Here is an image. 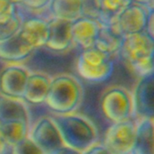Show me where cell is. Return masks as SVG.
Listing matches in <instances>:
<instances>
[{
    "label": "cell",
    "instance_id": "obj_1",
    "mask_svg": "<svg viewBox=\"0 0 154 154\" xmlns=\"http://www.w3.org/2000/svg\"><path fill=\"white\" fill-rule=\"evenodd\" d=\"M65 147L85 152L97 143L98 131L95 124L86 116L74 113L51 116Z\"/></svg>",
    "mask_w": 154,
    "mask_h": 154
},
{
    "label": "cell",
    "instance_id": "obj_2",
    "mask_svg": "<svg viewBox=\"0 0 154 154\" xmlns=\"http://www.w3.org/2000/svg\"><path fill=\"white\" fill-rule=\"evenodd\" d=\"M118 57L125 66L138 78L154 70V41L145 32L123 37Z\"/></svg>",
    "mask_w": 154,
    "mask_h": 154
},
{
    "label": "cell",
    "instance_id": "obj_3",
    "mask_svg": "<svg viewBox=\"0 0 154 154\" xmlns=\"http://www.w3.org/2000/svg\"><path fill=\"white\" fill-rule=\"evenodd\" d=\"M84 88L79 78L69 73H60L51 79L46 106L55 114L74 113L81 105Z\"/></svg>",
    "mask_w": 154,
    "mask_h": 154
},
{
    "label": "cell",
    "instance_id": "obj_4",
    "mask_svg": "<svg viewBox=\"0 0 154 154\" xmlns=\"http://www.w3.org/2000/svg\"><path fill=\"white\" fill-rule=\"evenodd\" d=\"M76 69L84 80L102 83L109 79L114 73V57L96 47L81 50L76 61Z\"/></svg>",
    "mask_w": 154,
    "mask_h": 154
},
{
    "label": "cell",
    "instance_id": "obj_5",
    "mask_svg": "<svg viewBox=\"0 0 154 154\" xmlns=\"http://www.w3.org/2000/svg\"><path fill=\"white\" fill-rule=\"evenodd\" d=\"M104 116L112 124L134 119L132 92L123 86H111L105 89L100 99Z\"/></svg>",
    "mask_w": 154,
    "mask_h": 154
},
{
    "label": "cell",
    "instance_id": "obj_6",
    "mask_svg": "<svg viewBox=\"0 0 154 154\" xmlns=\"http://www.w3.org/2000/svg\"><path fill=\"white\" fill-rule=\"evenodd\" d=\"M149 10L143 4L133 2L114 16L107 25L121 37L145 31Z\"/></svg>",
    "mask_w": 154,
    "mask_h": 154
},
{
    "label": "cell",
    "instance_id": "obj_7",
    "mask_svg": "<svg viewBox=\"0 0 154 154\" xmlns=\"http://www.w3.org/2000/svg\"><path fill=\"white\" fill-rule=\"evenodd\" d=\"M137 134L136 120L112 124L105 133L102 144L112 154H131Z\"/></svg>",
    "mask_w": 154,
    "mask_h": 154
},
{
    "label": "cell",
    "instance_id": "obj_8",
    "mask_svg": "<svg viewBox=\"0 0 154 154\" xmlns=\"http://www.w3.org/2000/svg\"><path fill=\"white\" fill-rule=\"evenodd\" d=\"M132 95L134 118L154 121V70L138 78Z\"/></svg>",
    "mask_w": 154,
    "mask_h": 154
},
{
    "label": "cell",
    "instance_id": "obj_9",
    "mask_svg": "<svg viewBox=\"0 0 154 154\" xmlns=\"http://www.w3.org/2000/svg\"><path fill=\"white\" fill-rule=\"evenodd\" d=\"M29 137L44 152L54 154L65 147L60 132L51 117H42L32 126Z\"/></svg>",
    "mask_w": 154,
    "mask_h": 154
},
{
    "label": "cell",
    "instance_id": "obj_10",
    "mask_svg": "<svg viewBox=\"0 0 154 154\" xmlns=\"http://www.w3.org/2000/svg\"><path fill=\"white\" fill-rule=\"evenodd\" d=\"M31 71L19 63H10L0 72V95L23 98Z\"/></svg>",
    "mask_w": 154,
    "mask_h": 154
},
{
    "label": "cell",
    "instance_id": "obj_11",
    "mask_svg": "<svg viewBox=\"0 0 154 154\" xmlns=\"http://www.w3.org/2000/svg\"><path fill=\"white\" fill-rule=\"evenodd\" d=\"M102 23L98 19L80 16L71 23L72 42L80 50L95 47Z\"/></svg>",
    "mask_w": 154,
    "mask_h": 154
},
{
    "label": "cell",
    "instance_id": "obj_12",
    "mask_svg": "<svg viewBox=\"0 0 154 154\" xmlns=\"http://www.w3.org/2000/svg\"><path fill=\"white\" fill-rule=\"evenodd\" d=\"M71 21L51 17L48 20L49 35L45 47L53 51H67L72 44Z\"/></svg>",
    "mask_w": 154,
    "mask_h": 154
},
{
    "label": "cell",
    "instance_id": "obj_13",
    "mask_svg": "<svg viewBox=\"0 0 154 154\" xmlns=\"http://www.w3.org/2000/svg\"><path fill=\"white\" fill-rule=\"evenodd\" d=\"M19 34L34 50L45 47L49 35L48 20L40 17L23 19Z\"/></svg>",
    "mask_w": 154,
    "mask_h": 154
},
{
    "label": "cell",
    "instance_id": "obj_14",
    "mask_svg": "<svg viewBox=\"0 0 154 154\" xmlns=\"http://www.w3.org/2000/svg\"><path fill=\"white\" fill-rule=\"evenodd\" d=\"M51 78L42 72L30 73L23 99L31 105H41L45 103Z\"/></svg>",
    "mask_w": 154,
    "mask_h": 154
},
{
    "label": "cell",
    "instance_id": "obj_15",
    "mask_svg": "<svg viewBox=\"0 0 154 154\" xmlns=\"http://www.w3.org/2000/svg\"><path fill=\"white\" fill-rule=\"evenodd\" d=\"M22 121L30 124L31 114L28 104L23 98L0 95V122Z\"/></svg>",
    "mask_w": 154,
    "mask_h": 154
},
{
    "label": "cell",
    "instance_id": "obj_16",
    "mask_svg": "<svg viewBox=\"0 0 154 154\" xmlns=\"http://www.w3.org/2000/svg\"><path fill=\"white\" fill-rule=\"evenodd\" d=\"M34 49L29 45L19 34L0 42V59L10 63H19L28 58Z\"/></svg>",
    "mask_w": 154,
    "mask_h": 154
},
{
    "label": "cell",
    "instance_id": "obj_17",
    "mask_svg": "<svg viewBox=\"0 0 154 154\" xmlns=\"http://www.w3.org/2000/svg\"><path fill=\"white\" fill-rule=\"evenodd\" d=\"M136 140L131 154H154V121L137 119Z\"/></svg>",
    "mask_w": 154,
    "mask_h": 154
},
{
    "label": "cell",
    "instance_id": "obj_18",
    "mask_svg": "<svg viewBox=\"0 0 154 154\" xmlns=\"http://www.w3.org/2000/svg\"><path fill=\"white\" fill-rule=\"evenodd\" d=\"M48 6L51 17L73 22L82 16V0H51Z\"/></svg>",
    "mask_w": 154,
    "mask_h": 154
},
{
    "label": "cell",
    "instance_id": "obj_19",
    "mask_svg": "<svg viewBox=\"0 0 154 154\" xmlns=\"http://www.w3.org/2000/svg\"><path fill=\"white\" fill-rule=\"evenodd\" d=\"M1 133L5 143L10 149L29 136L30 124L22 121L1 123Z\"/></svg>",
    "mask_w": 154,
    "mask_h": 154
},
{
    "label": "cell",
    "instance_id": "obj_20",
    "mask_svg": "<svg viewBox=\"0 0 154 154\" xmlns=\"http://www.w3.org/2000/svg\"><path fill=\"white\" fill-rule=\"evenodd\" d=\"M122 41L123 37L115 33L107 25L102 24V27L95 43V47L115 57L116 55L118 56Z\"/></svg>",
    "mask_w": 154,
    "mask_h": 154
},
{
    "label": "cell",
    "instance_id": "obj_21",
    "mask_svg": "<svg viewBox=\"0 0 154 154\" xmlns=\"http://www.w3.org/2000/svg\"><path fill=\"white\" fill-rule=\"evenodd\" d=\"M93 3L98 14V20L106 25L114 16L133 3V0H93Z\"/></svg>",
    "mask_w": 154,
    "mask_h": 154
},
{
    "label": "cell",
    "instance_id": "obj_22",
    "mask_svg": "<svg viewBox=\"0 0 154 154\" xmlns=\"http://www.w3.org/2000/svg\"><path fill=\"white\" fill-rule=\"evenodd\" d=\"M23 22V18L18 9L9 20L0 23V42L16 34L19 32Z\"/></svg>",
    "mask_w": 154,
    "mask_h": 154
},
{
    "label": "cell",
    "instance_id": "obj_23",
    "mask_svg": "<svg viewBox=\"0 0 154 154\" xmlns=\"http://www.w3.org/2000/svg\"><path fill=\"white\" fill-rule=\"evenodd\" d=\"M10 154H45L44 152L28 136L10 148Z\"/></svg>",
    "mask_w": 154,
    "mask_h": 154
},
{
    "label": "cell",
    "instance_id": "obj_24",
    "mask_svg": "<svg viewBox=\"0 0 154 154\" xmlns=\"http://www.w3.org/2000/svg\"><path fill=\"white\" fill-rule=\"evenodd\" d=\"M18 5L11 0H0V23L9 20L18 10Z\"/></svg>",
    "mask_w": 154,
    "mask_h": 154
},
{
    "label": "cell",
    "instance_id": "obj_25",
    "mask_svg": "<svg viewBox=\"0 0 154 154\" xmlns=\"http://www.w3.org/2000/svg\"><path fill=\"white\" fill-rule=\"evenodd\" d=\"M51 0H23L22 5L30 9H42L49 5Z\"/></svg>",
    "mask_w": 154,
    "mask_h": 154
},
{
    "label": "cell",
    "instance_id": "obj_26",
    "mask_svg": "<svg viewBox=\"0 0 154 154\" xmlns=\"http://www.w3.org/2000/svg\"><path fill=\"white\" fill-rule=\"evenodd\" d=\"M82 154H112L102 143H95L88 149H87Z\"/></svg>",
    "mask_w": 154,
    "mask_h": 154
},
{
    "label": "cell",
    "instance_id": "obj_27",
    "mask_svg": "<svg viewBox=\"0 0 154 154\" xmlns=\"http://www.w3.org/2000/svg\"><path fill=\"white\" fill-rule=\"evenodd\" d=\"M144 32L154 41V11H149Z\"/></svg>",
    "mask_w": 154,
    "mask_h": 154
},
{
    "label": "cell",
    "instance_id": "obj_28",
    "mask_svg": "<svg viewBox=\"0 0 154 154\" xmlns=\"http://www.w3.org/2000/svg\"><path fill=\"white\" fill-rule=\"evenodd\" d=\"M54 154H82V152H79L78 151L69 149L68 147H63L62 149H60V151H58L57 152H55Z\"/></svg>",
    "mask_w": 154,
    "mask_h": 154
},
{
    "label": "cell",
    "instance_id": "obj_29",
    "mask_svg": "<svg viewBox=\"0 0 154 154\" xmlns=\"http://www.w3.org/2000/svg\"><path fill=\"white\" fill-rule=\"evenodd\" d=\"M8 150V147L4 142V139L2 137V133H1V122H0V154H6V152Z\"/></svg>",
    "mask_w": 154,
    "mask_h": 154
},
{
    "label": "cell",
    "instance_id": "obj_30",
    "mask_svg": "<svg viewBox=\"0 0 154 154\" xmlns=\"http://www.w3.org/2000/svg\"><path fill=\"white\" fill-rule=\"evenodd\" d=\"M143 4L149 11H154V0H143Z\"/></svg>",
    "mask_w": 154,
    "mask_h": 154
},
{
    "label": "cell",
    "instance_id": "obj_31",
    "mask_svg": "<svg viewBox=\"0 0 154 154\" xmlns=\"http://www.w3.org/2000/svg\"><path fill=\"white\" fill-rule=\"evenodd\" d=\"M11 1L14 4H17V5H20L23 2V0H11Z\"/></svg>",
    "mask_w": 154,
    "mask_h": 154
},
{
    "label": "cell",
    "instance_id": "obj_32",
    "mask_svg": "<svg viewBox=\"0 0 154 154\" xmlns=\"http://www.w3.org/2000/svg\"><path fill=\"white\" fill-rule=\"evenodd\" d=\"M143 0H133V2H136V3H141V4H143Z\"/></svg>",
    "mask_w": 154,
    "mask_h": 154
},
{
    "label": "cell",
    "instance_id": "obj_33",
    "mask_svg": "<svg viewBox=\"0 0 154 154\" xmlns=\"http://www.w3.org/2000/svg\"><path fill=\"white\" fill-rule=\"evenodd\" d=\"M153 65H154V60H153Z\"/></svg>",
    "mask_w": 154,
    "mask_h": 154
}]
</instances>
